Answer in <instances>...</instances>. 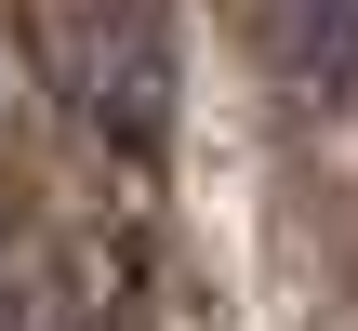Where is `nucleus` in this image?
Returning a JSON list of instances; mask_svg holds the SVG:
<instances>
[{"label": "nucleus", "instance_id": "nucleus-1", "mask_svg": "<svg viewBox=\"0 0 358 331\" xmlns=\"http://www.w3.org/2000/svg\"><path fill=\"white\" fill-rule=\"evenodd\" d=\"M40 80L66 93V119H93L106 146H159L173 119V27L159 0H13Z\"/></svg>", "mask_w": 358, "mask_h": 331}, {"label": "nucleus", "instance_id": "nucleus-2", "mask_svg": "<svg viewBox=\"0 0 358 331\" xmlns=\"http://www.w3.org/2000/svg\"><path fill=\"white\" fill-rule=\"evenodd\" d=\"M279 66H292V93L345 106L358 93V0H279Z\"/></svg>", "mask_w": 358, "mask_h": 331}, {"label": "nucleus", "instance_id": "nucleus-3", "mask_svg": "<svg viewBox=\"0 0 358 331\" xmlns=\"http://www.w3.org/2000/svg\"><path fill=\"white\" fill-rule=\"evenodd\" d=\"M13 331H93V318H66L53 292H27V318H13Z\"/></svg>", "mask_w": 358, "mask_h": 331}]
</instances>
